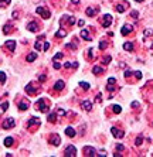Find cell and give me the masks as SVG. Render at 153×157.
Instances as JSON below:
<instances>
[{"label": "cell", "instance_id": "obj_1", "mask_svg": "<svg viewBox=\"0 0 153 157\" xmlns=\"http://www.w3.org/2000/svg\"><path fill=\"white\" fill-rule=\"evenodd\" d=\"M38 105H37V108L41 110V112H48V109H50V103H48V101L47 99H38Z\"/></svg>", "mask_w": 153, "mask_h": 157}, {"label": "cell", "instance_id": "obj_2", "mask_svg": "<svg viewBox=\"0 0 153 157\" xmlns=\"http://www.w3.org/2000/svg\"><path fill=\"white\" fill-rule=\"evenodd\" d=\"M36 13H38L43 18H50L51 17V13H50V10L48 9H46V7H37V10H36Z\"/></svg>", "mask_w": 153, "mask_h": 157}, {"label": "cell", "instance_id": "obj_3", "mask_svg": "<svg viewBox=\"0 0 153 157\" xmlns=\"http://www.w3.org/2000/svg\"><path fill=\"white\" fill-rule=\"evenodd\" d=\"M3 129H11V127H14V119L13 118H7L3 120Z\"/></svg>", "mask_w": 153, "mask_h": 157}, {"label": "cell", "instance_id": "obj_4", "mask_svg": "<svg viewBox=\"0 0 153 157\" xmlns=\"http://www.w3.org/2000/svg\"><path fill=\"white\" fill-rule=\"evenodd\" d=\"M26 92H27V95H31V96H34V95L38 94V89L34 87L33 84H28V85L26 87Z\"/></svg>", "mask_w": 153, "mask_h": 157}, {"label": "cell", "instance_id": "obj_5", "mask_svg": "<svg viewBox=\"0 0 153 157\" xmlns=\"http://www.w3.org/2000/svg\"><path fill=\"white\" fill-rule=\"evenodd\" d=\"M64 154L67 157H75L77 156V149H75V146H68V147L65 149Z\"/></svg>", "mask_w": 153, "mask_h": 157}, {"label": "cell", "instance_id": "obj_6", "mask_svg": "<svg viewBox=\"0 0 153 157\" xmlns=\"http://www.w3.org/2000/svg\"><path fill=\"white\" fill-rule=\"evenodd\" d=\"M112 24V16L111 14H104L102 17V26L104 27H109Z\"/></svg>", "mask_w": 153, "mask_h": 157}, {"label": "cell", "instance_id": "obj_7", "mask_svg": "<svg viewBox=\"0 0 153 157\" xmlns=\"http://www.w3.org/2000/svg\"><path fill=\"white\" fill-rule=\"evenodd\" d=\"M132 31H133V26H132V24H125L121 28L122 36H128L129 33H132Z\"/></svg>", "mask_w": 153, "mask_h": 157}, {"label": "cell", "instance_id": "obj_8", "mask_svg": "<svg viewBox=\"0 0 153 157\" xmlns=\"http://www.w3.org/2000/svg\"><path fill=\"white\" fill-rule=\"evenodd\" d=\"M50 143L51 144H54V146H60V143H61V139H60V136L58 134H51L50 136Z\"/></svg>", "mask_w": 153, "mask_h": 157}, {"label": "cell", "instance_id": "obj_9", "mask_svg": "<svg viewBox=\"0 0 153 157\" xmlns=\"http://www.w3.org/2000/svg\"><path fill=\"white\" fill-rule=\"evenodd\" d=\"M111 133L116 137V139H122L123 136H125V133H123V130H118L116 127H111Z\"/></svg>", "mask_w": 153, "mask_h": 157}, {"label": "cell", "instance_id": "obj_10", "mask_svg": "<svg viewBox=\"0 0 153 157\" xmlns=\"http://www.w3.org/2000/svg\"><path fill=\"white\" fill-rule=\"evenodd\" d=\"M38 28H40V26L37 24V21H30L27 24V30H30V31H38Z\"/></svg>", "mask_w": 153, "mask_h": 157}, {"label": "cell", "instance_id": "obj_11", "mask_svg": "<svg viewBox=\"0 0 153 157\" xmlns=\"http://www.w3.org/2000/svg\"><path fill=\"white\" fill-rule=\"evenodd\" d=\"M4 47L7 48V50H10V51H14L16 50V41L14 40H9V41H6Z\"/></svg>", "mask_w": 153, "mask_h": 157}, {"label": "cell", "instance_id": "obj_12", "mask_svg": "<svg viewBox=\"0 0 153 157\" xmlns=\"http://www.w3.org/2000/svg\"><path fill=\"white\" fill-rule=\"evenodd\" d=\"M84 153H85V156H98V153L94 150V147H91V146H87L85 150H84Z\"/></svg>", "mask_w": 153, "mask_h": 157}, {"label": "cell", "instance_id": "obj_13", "mask_svg": "<svg viewBox=\"0 0 153 157\" xmlns=\"http://www.w3.org/2000/svg\"><path fill=\"white\" fill-rule=\"evenodd\" d=\"M81 106H82V109L85 110V112H89V110L92 109V102L91 101H84V102L81 103Z\"/></svg>", "mask_w": 153, "mask_h": 157}, {"label": "cell", "instance_id": "obj_14", "mask_svg": "<svg viewBox=\"0 0 153 157\" xmlns=\"http://www.w3.org/2000/svg\"><path fill=\"white\" fill-rule=\"evenodd\" d=\"M128 7H129V4L126 3V1H123L122 4H118V6H116V11H118V13H123Z\"/></svg>", "mask_w": 153, "mask_h": 157}, {"label": "cell", "instance_id": "obj_15", "mask_svg": "<svg viewBox=\"0 0 153 157\" xmlns=\"http://www.w3.org/2000/svg\"><path fill=\"white\" fill-rule=\"evenodd\" d=\"M64 87H65L64 81H57L54 84V91H61V89H64Z\"/></svg>", "mask_w": 153, "mask_h": 157}, {"label": "cell", "instance_id": "obj_16", "mask_svg": "<svg viewBox=\"0 0 153 157\" xmlns=\"http://www.w3.org/2000/svg\"><path fill=\"white\" fill-rule=\"evenodd\" d=\"M41 125V120L38 118H31L28 120V126L31 127V126H40Z\"/></svg>", "mask_w": 153, "mask_h": 157}, {"label": "cell", "instance_id": "obj_17", "mask_svg": "<svg viewBox=\"0 0 153 157\" xmlns=\"http://www.w3.org/2000/svg\"><path fill=\"white\" fill-rule=\"evenodd\" d=\"M97 11H98V7H88L87 9V16L94 17L97 14Z\"/></svg>", "mask_w": 153, "mask_h": 157}, {"label": "cell", "instance_id": "obj_18", "mask_svg": "<svg viewBox=\"0 0 153 157\" xmlns=\"http://www.w3.org/2000/svg\"><path fill=\"white\" fill-rule=\"evenodd\" d=\"M81 37L84 40H87V41H91V40H92V37H91V34H89L88 30H82V31H81Z\"/></svg>", "mask_w": 153, "mask_h": 157}, {"label": "cell", "instance_id": "obj_19", "mask_svg": "<svg viewBox=\"0 0 153 157\" xmlns=\"http://www.w3.org/2000/svg\"><path fill=\"white\" fill-rule=\"evenodd\" d=\"M28 106H30V105H28V102H27L26 99H23L21 102L19 103V109L20 110H27L28 109Z\"/></svg>", "mask_w": 153, "mask_h": 157}, {"label": "cell", "instance_id": "obj_20", "mask_svg": "<svg viewBox=\"0 0 153 157\" xmlns=\"http://www.w3.org/2000/svg\"><path fill=\"white\" fill-rule=\"evenodd\" d=\"M104 68H102V67H99V65H95V67H94V70H92V72H94V74H95V75H101V74H104Z\"/></svg>", "mask_w": 153, "mask_h": 157}, {"label": "cell", "instance_id": "obj_21", "mask_svg": "<svg viewBox=\"0 0 153 157\" xmlns=\"http://www.w3.org/2000/svg\"><path fill=\"white\" fill-rule=\"evenodd\" d=\"M65 134H67L68 137H74V136H75V130H74L71 126H68V127L65 129Z\"/></svg>", "mask_w": 153, "mask_h": 157}, {"label": "cell", "instance_id": "obj_22", "mask_svg": "<svg viewBox=\"0 0 153 157\" xmlns=\"http://www.w3.org/2000/svg\"><path fill=\"white\" fill-rule=\"evenodd\" d=\"M10 31H13V24H11V23H7L6 26H4V27H3V33H4V34H9Z\"/></svg>", "mask_w": 153, "mask_h": 157}, {"label": "cell", "instance_id": "obj_23", "mask_svg": "<svg viewBox=\"0 0 153 157\" xmlns=\"http://www.w3.org/2000/svg\"><path fill=\"white\" fill-rule=\"evenodd\" d=\"M13 143H14L13 137H6V139H4V146H6V147H10V146H13Z\"/></svg>", "mask_w": 153, "mask_h": 157}, {"label": "cell", "instance_id": "obj_24", "mask_svg": "<svg viewBox=\"0 0 153 157\" xmlns=\"http://www.w3.org/2000/svg\"><path fill=\"white\" fill-rule=\"evenodd\" d=\"M56 36L58 37V38H63V37H65V36H67V33H65L64 28H60V30L56 33Z\"/></svg>", "mask_w": 153, "mask_h": 157}, {"label": "cell", "instance_id": "obj_25", "mask_svg": "<svg viewBox=\"0 0 153 157\" xmlns=\"http://www.w3.org/2000/svg\"><path fill=\"white\" fill-rule=\"evenodd\" d=\"M36 58H37V54H36V53H31V54L27 55V58H26V60H27L28 63H33V61H36Z\"/></svg>", "mask_w": 153, "mask_h": 157}, {"label": "cell", "instance_id": "obj_26", "mask_svg": "<svg viewBox=\"0 0 153 157\" xmlns=\"http://www.w3.org/2000/svg\"><path fill=\"white\" fill-rule=\"evenodd\" d=\"M123 48H125L126 51H133V44H132V43H125V44H123Z\"/></svg>", "mask_w": 153, "mask_h": 157}, {"label": "cell", "instance_id": "obj_27", "mask_svg": "<svg viewBox=\"0 0 153 157\" xmlns=\"http://www.w3.org/2000/svg\"><path fill=\"white\" fill-rule=\"evenodd\" d=\"M10 4V0H0V9H6Z\"/></svg>", "mask_w": 153, "mask_h": 157}, {"label": "cell", "instance_id": "obj_28", "mask_svg": "<svg viewBox=\"0 0 153 157\" xmlns=\"http://www.w3.org/2000/svg\"><path fill=\"white\" fill-rule=\"evenodd\" d=\"M80 87L82 88V89H85V91H88L89 88H91V87H89V84H87V82H82V81L80 82Z\"/></svg>", "mask_w": 153, "mask_h": 157}, {"label": "cell", "instance_id": "obj_29", "mask_svg": "<svg viewBox=\"0 0 153 157\" xmlns=\"http://www.w3.org/2000/svg\"><path fill=\"white\" fill-rule=\"evenodd\" d=\"M112 110H113V113H121V112H122V108L119 106V105H115V106L112 108Z\"/></svg>", "mask_w": 153, "mask_h": 157}, {"label": "cell", "instance_id": "obj_30", "mask_svg": "<svg viewBox=\"0 0 153 157\" xmlns=\"http://www.w3.org/2000/svg\"><path fill=\"white\" fill-rule=\"evenodd\" d=\"M142 141H143V136H137L136 140H135V144H136V146H140Z\"/></svg>", "mask_w": 153, "mask_h": 157}, {"label": "cell", "instance_id": "obj_31", "mask_svg": "<svg viewBox=\"0 0 153 157\" xmlns=\"http://www.w3.org/2000/svg\"><path fill=\"white\" fill-rule=\"evenodd\" d=\"M56 120H57L56 113H50V115H48V122H51V123H53V122H56Z\"/></svg>", "mask_w": 153, "mask_h": 157}, {"label": "cell", "instance_id": "obj_32", "mask_svg": "<svg viewBox=\"0 0 153 157\" xmlns=\"http://www.w3.org/2000/svg\"><path fill=\"white\" fill-rule=\"evenodd\" d=\"M9 108V102H4V103H1L0 105V112H4V110Z\"/></svg>", "mask_w": 153, "mask_h": 157}, {"label": "cell", "instance_id": "obj_33", "mask_svg": "<svg viewBox=\"0 0 153 157\" xmlns=\"http://www.w3.org/2000/svg\"><path fill=\"white\" fill-rule=\"evenodd\" d=\"M0 82H1V84H4V82H6V74H4V72H1V71H0Z\"/></svg>", "mask_w": 153, "mask_h": 157}, {"label": "cell", "instance_id": "obj_34", "mask_svg": "<svg viewBox=\"0 0 153 157\" xmlns=\"http://www.w3.org/2000/svg\"><path fill=\"white\" fill-rule=\"evenodd\" d=\"M102 63H104V64H109V63H111V57H109V55L104 57V58H102Z\"/></svg>", "mask_w": 153, "mask_h": 157}, {"label": "cell", "instance_id": "obj_35", "mask_svg": "<svg viewBox=\"0 0 153 157\" xmlns=\"http://www.w3.org/2000/svg\"><path fill=\"white\" fill-rule=\"evenodd\" d=\"M106 45H108V43H106V41H101V43H99V48H101V50H105Z\"/></svg>", "mask_w": 153, "mask_h": 157}, {"label": "cell", "instance_id": "obj_36", "mask_svg": "<svg viewBox=\"0 0 153 157\" xmlns=\"http://www.w3.org/2000/svg\"><path fill=\"white\" fill-rule=\"evenodd\" d=\"M133 74H135L133 71H125V74H123V75H125V78H128V77H130V75H133Z\"/></svg>", "mask_w": 153, "mask_h": 157}, {"label": "cell", "instance_id": "obj_37", "mask_svg": "<svg viewBox=\"0 0 153 157\" xmlns=\"http://www.w3.org/2000/svg\"><path fill=\"white\" fill-rule=\"evenodd\" d=\"M61 58H63V54H61V53H58V54L54 55V61H58V60H61Z\"/></svg>", "mask_w": 153, "mask_h": 157}, {"label": "cell", "instance_id": "obj_38", "mask_svg": "<svg viewBox=\"0 0 153 157\" xmlns=\"http://www.w3.org/2000/svg\"><path fill=\"white\" fill-rule=\"evenodd\" d=\"M68 24H70V26H74V24H75V18H74V17H68Z\"/></svg>", "mask_w": 153, "mask_h": 157}, {"label": "cell", "instance_id": "obj_39", "mask_svg": "<svg viewBox=\"0 0 153 157\" xmlns=\"http://www.w3.org/2000/svg\"><path fill=\"white\" fill-rule=\"evenodd\" d=\"M130 16L133 17V18H137V17H139V13H137L136 10H133V11H132V13H130Z\"/></svg>", "mask_w": 153, "mask_h": 157}, {"label": "cell", "instance_id": "obj_40", "mask_svg": "<svg viewBox=\"0 0 153 157\" xmlns=\"http://www.w3.org/2000/svg\"><path fill=\"white\" fill-rule=\"evenodd\" d=\"M34 47H36V50H43V47H41V43H40V40H38V41L36 43V45H34Z\"/></svg>", "mask_w": 153, "mask_h": 157}, {"label": "cell", "instance_id": "obj_41", "mask_svg": "<svg viewBox=\"0 0 153 157\" xmlns=\"http://www.w3.org/2000/svg\"><path fill=\"white\" fill-rule=\"evenodd\" d=\"M135 77H136L137 79H140L142 78V72H140V71H136V72H135Z\"/></svg>", "mask_w": 153, "mask_h": 157}, {"label": "cell", "instance_id": "obj_42", "mask_svg": "<svg viewBox=\"0 0 153 157\" xmlns=\"http://www.w3.org/2000/svg\"><path fill=\"white\" fill-rule=\"evenodd\" d=\"M115 82H116V79H115V78H109V79H108V84H111V85H115Z\"/></svg>", "mask_w": 153, "mask_h": 157}, {"label": "cell", "instance_id": "obj_43", "mask_svg": "<svg viewBox=\"0 0 153 157\" xmlns=\"http://www.w3.org/2000/svg\"><path fill=\"white\" fill-rule=\"evenodd\" d=\"M123 149H125V147H123L122 144H116V150H118V151H123Z\"/></svg>", "mask_w": 153, "mask_h": 157}, {"label": "cell", "instance_id": "obj_44", "mask_svg": "<svg viewBox=\"0 0 153 157\" xmlns=\"http://www.w3.org/2000/svg\"><path fill=\"white\" fill-rule=\"evenodd\" d=\"M48 48H50V44L48 43H46V44H44V47H43V50H44V51H47Z\"/></svg>", "mask_w": 153, "mask_h": 157}, {"label": "cell", "instance_id": "obj_45", "mask_svg": "<svg viewBox=\"0 0 153 157\" xmlns=\"http://www.w3.org/2000/svg\"><path fill=\"white\" fill-rule=\"evenodd\" d=\"M54 68H56V70H60V68H61V65H60V64L56 61V63H54Z\"/></svg>", "mask_w": 153, "mask_h": 157}, {"label": "cell", "instance_id": "obj_46", "mask_svg": "<svg viewBox=\"0 0 153 157\" xmlns=\"http://www.w3.org/2000/svg\"><path fill=\"white\" fill-rule=\"evenodd\" d=\"M67 47L70 48V50H75V47H74V44H67Z\"/></svg>", "mask_w": 153, "mask_h": 157}, {"label": "cell", "instance_id": "obj_47", "mask_svg": "<svg viewBox=\"0 0 153 157\" xmlns=\"http://www.w3.org/2000/svg\"><path fill=\"white\" fill-rule=\"evenodd\" d=\"M84 20H80V21H78V26H80V27H84Z\"/></svg>", "mask_w": 153, "mask_h": 157}, {"label": "cell", "instance_id": "obj_48", "mask_svg": "<svg viewBox=\"0 0 153 157\" xmlns=\"http://www.w3.org/2000/svg\"><path fill=\"white\" fill-rule=\"evenodd\" d=\"M46 81V75H41L40 77V82H44Z\"/></svg>", "mask_w": 153, "mask_h": 157}, {"label": "cell", "instance_id": "obj_49", "mask_svg": "<svg viewBox=\"0 0 153 157\" xmlns=\"http://www.w3.org/2000/svg\"><path fill=\"white\" fill-rule=\"evenodd\" d=\"M136 106H139V102H133V103H132V108H136Z\"/></svg>", "mask_w": 153, "mask_h": 157}, {"label": "cell", "instance_id": "obj_50", "mask_svg": "<svg viewBox=\"0 0 153 157\" xmlns=\"http://www.w3.org/2000/svg\"><path fill=\"white\" fill-rule=\"evenodd\" d=\"M74 4H80V0H73Z\"/></svg>", "mask_w": 153, "mask_h": 157}, {"label": "cell", "instance_id": "obj_51", "mask_svg": "<svg viewBox=\"0 0 153 157\" xmlns=\"http://www.w3.org/2000/svg\"><path fill=\"white\" fill-rule=\"evenodd\" d=\"M135 1H137V3H142V1H143V0H135Z\"/></svg>", "mask_w": 153, "mask_h": 157}]
</instances>
